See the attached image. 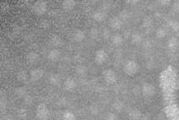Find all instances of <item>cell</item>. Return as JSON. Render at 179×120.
<instances>
[{"label":"cell","mask_w":179,"mask_h":120,"mask_svg":"<svg viewBox=\"0 0 179 120\" xmlns=\"http://www.w3.org/2000/svg\"><path fill=\"white\" fill-rule=\"evenodd\" d=\"M16 79L18 80L20 82H25V81H28L29 79V75L26 71L25 70H21V71H19L17 74H16Z\"/></svg>","instance_id":"44dd1931"},{"label":"cell","mask_w":179,"mask_h":120,"mask_svg":"<svg viewBox=\"0 0 179 120\" xmlns=\"http://www.w3.org/2000/svg\"><path fill=\"white\" fill-rule=\"evenodd\" d=\"M102 38L104 40H109L111 39V30L110 28H108V27H106L103 29L102 32Z\"/></svg>","instance_id":"4316f807"},{"label":"cell","mask_w":179,"mask_h":120,"mask_svg":"<svg viewBox=\"0 0 179 120\" xmlns=\"http://www.w3.org/2000/svg\"><path fill=\"white\" fill-rule=\"evenodd\" d=\"M93 19L97 22H102L107 19V13L103 10H98V11L94 13Z\"/></svg>","instance_id":"ac0fdd59"},{"label":"cell","mask_w":179,"mask_h":120,"mask_svg":"<svg viewBox=\"0 0 179 120\" xmlns=\"http://www.w3.org/2000/svg\"><path fill=\"white\" fill-rule=\"evenodd\" d=\"M106 119H108V120H114V119H117V117L115 116V114L112 113H108L107 114V117H106Z\"/></svg>","instance_id":"d6a6232c"},{"label":"cell","mask_w":179,"mask_h":120,"mask_svg":"<svg viewBox=\"0 0 179 120\" xmlns=\"http://www.w3.org/2000/svg\"><path fill=\"white\" fill-rule=\"evenodd\" d=\"M172 27L173 29L175 30H178V22H177V21H173L172 22Z\"/></svg>","instance_id":"e575fe53"},{"label":"cell","mask_w":179,"mask_h":120,"mask_svg":"<svg viewBox=\"0 0 179 120\" xmlns=\"http://www.w3.org/2000/svg\"><path fill=\"white\" fill-rule=\"evenodd\" d=\"M75 73L77 74L79 76H85L87 74V68L85 65H83V64H79L75 68Z\"/></svg>","instance_id":"7402d4cb"},{"label":"cell","mask_w":179,"mask_h":120,"mask_svg":"<svg viewBox=\"0 0 179 120\" xmlns=\"http://www.w3.org/2000/svg\"><path fill=\"white\" fill-rule=\"evenodd\" d=\"M76 87V81L73 77L69 76L68 78L65 79V81L63 82V88L67 91H73Z\"/></svg>","instance_id":"ba28073f"},{"label":"cell","mask_w":179,"mask_h":120,"mask_svg":"<svg viewBox=\"0 0 179 120\" xmlns=\"http://www.w3.org/2000/svg\"><path fill=\"white\" fill-rule=\"evenodd\" d=\"M128 117L134 120L140 119L141 118V112L138 108H132L131 110L128 112Z\"/></svg>","instance_id":"d6986e66"},{"label":"cell","mask_w":179,"mask_h":120,"mask_svg":"<svg viewBox=\"0 0 179 120\" xmlns=\"http://www.w3.org/2000/svg\"><path fill=\"white\" fill-rule=\"evenodd\" d=\"M50 25L51 24L48 20H42L39 22L38 26L42 29H48V28H50Z\"/></svg>","instance_id":"f1b7e54d"},{"label":"cell","mask_w":179,"mask_h":120,"mask_svg":"<svg viewBox=\"0 0 179 120\" xmlns=\"http://www.w3.org/2000/svg\"><path fill=\"white\" fill-rule=\"evenodd\" d=\"M141 92H142V95L145 97L150 98V97L155 96V87L152 84L145 83V84L143 85V86L141 88Z\"/></svg>","instance_id":"5b68a950"},{"label":"cell","mask_w":179,"mask_h":120,"mask_svg":"<svg viewBox=\"0 0 179 120\" xmlns=\"http://www.w3.org/2000/svg\"><path fill=\"white\" fill-rule=\"evenodd\" d=\"M76 5V2L75 0H64L62 3V8L66 11H70L74 9Z\"/></svg>","instance_id":"2e32d148"},{"label":"cell","mask_w":179,"mask_h":120,"mask_svg":"<svg viewBox=\"0 0 179 120\" xmlns=\"http://www.w3.org/2000/svg\"><path fill=\"white\" fill-rule=\"evenodd\" d=\"M123 70L126 75L133 77L137 74L139 70V64L134 60H129L125 63V65L123 67Z\"/></svg>","instance_id":"6da1fadb"},{"label":"cell","mask_w":179,"mask_h":120,"mask_svg":"<svg viewBox=\"0 0 179 120\" xmlns=\"http://www.w3.org/2000/svg\"><path fill=\"white\" fill-rule=\"evenodd\" d=\"M153 25V20L151 17L149 16H146L145 18L143 20V22H142V26L144 28H149Z\"/></svg>","instance_id":"cb8c5ba5"},{"label":"cell","mask_w":179,"mask_h":120,"mask_svg":"<svg viewBox=\"0 0 179 120\" xmlns=\"http://www.w3.org/2000/svg\"><path fill=\"white\" fill-rule=\"evenodd\" d=\"M113 108L117 111H121L122 108V103L119 101H117L113 104Z\"/></svg>","instance_id":"1f68e13d"},{"label":"cell","mask_w":179,"mask_h":120,"mask_svg":"<svg viewBox=\"0 0 179 120\" xmlns=\"http://www.w3.org/2000/svg\"><path fill=\"white\" fill-rule=\"evenodd\" d=\"M130 12L128 11V10H123L122 12L120 13V20L122 21V20H124V21H127L129 17H130Z\"/></svg>","instance_id":"f546056e"},{"label":"cell","mask_w":179,"mask_h":120,"mask_svg":"<svg viewBox=\"0 0 179 120\" xmlns=\"http://www.w3.org/2000/svg\"><path fill=\"white\" fill-rule=\"evenodd\" d=\"M102 75L106 83H108V85H114L118 79L117 73L112 69H106L102 73Z\"/></svg>","instance_id":"7a4b0ae2"},{"label":"cell","mask_w":179,"mask_h":120,"mask_svg":"<svg viewBox=\"0 0 179 120\" xmlns=\"http://www.w3.org/2000/svg\"><path fill=\"white\" fill-rule=\"evenodd\" d=\"M50 43H51V45L54 48H60V47H62L63 45V40L59 36H57V35H54L51 37V39H50Z\"/></svg>","instance_id":"5bb4252c"},{"label":"cell","mask_w":179,"mask_h":120,"mask_svg":"<svg viewBox=\"0 0 179 120\" xmlns=\"http://www.w3.org/2000/svg\"><path fill=\"white\" fill-rule=\"evenodd\" d=\"M167 34V30L166 29V27L160 26L157 28V30H155V36L159 39H163L166 37Z\"/></svg>","instance_id":"ffe728a7"},{"label":"cell","mask_w":179,"mask_h":120,"mask_svg":"<svg viewBox=\"0 0 179 120\" xmlns=\"http://www.w3.org/2000/svg\"><path fill=\"white\" fill-rule=\"evenodd\" d=\"M131 42L134 45H140L143 42V36L139 31H134L131 35Z\"/></svg>","instance_id":"9a60e30c"},{"label":"cell","mask_w":179,"mask_h":120,"mask_svg":"<svg viewBox=\"0 0 179 120\" xmlns=\"http://www.w3.org/2000/svg\"><path fill=\"white\" fill-rule=\"evenodd\" d=\"M18 114L20 117L25 118V116L26 115V111H25V109H20L18 112Z\"/></svg>","instance_id":"836d02e7"},{"label":"cell","mask_w":179,"mask_h":120,"mask_svg":"<svg viewBox=\"0 0 179 120\" xmlns=\"http://www.w3.org/2000/svg\"><path fill=\"white\" fill-rule=\"evenodd\" d=\"M36 117L39 119H48L49 117V110H48V106L45 103H41L39 104L36 109Z\"/></svg>","instance_id":"277c9868"},{"label":"cell","mask_w":179,"mask_h":120,"mask_svg":"<svg viewBox=\"0 0 179 120\" xmlns=\"http://www.w3.org/2000/svg\"><path fill=\"white\" fill-rule=\"evenodd\" d=\"M33 12L35 13L36 15H44L45 13L47 12L48 9V5H47V2L45 1H37L36 3H34V5L32 6Z\"/></svg>","instance_id":"3957f363"},{"label":"cell","mask_w":179,"mask_h":120,"mask_svg":"<svg viewBox=\"0 0 179 120\" xmlns=\"http://www.w3.org/2000/svg\"><path fill=\"white\" fill-rule=\"evenodd\" d=\"M41 57L36 52H30L26 55V60L30 64H36L39 63Z\"/></svg>","instance_id":"30bf717a"},{"label":"cell","mask_w":179,"mask_h":120,"mask_svg":"<svg viewBox=\"0 0 179 120\" xmlns=\"http://www.w3.org/2000/svg\"><path fill=\"white\" fill-rule=\"evenodd\" d=\"M90 36V38L93 40L97 39L99 36V30L98 29H96L95 27H93L91 28L90 30V33H89Z\"/></svg>","instance_id":"83f0119b"},{"label":"cell","mask_w":179,"mask_h":120,"mask_svg":"<svg viewBox=\"0 0 179 120\" xmlns=\"http://www.w3.org/2000/svg\"><path fill=\"white\" fill-rule=\"evenodd\" d=\"M72 38L74 40V42H81L85 39V32H84L83 30H76L74 31L73 36H72Z\"/></svg>","instance_id":"4fadbf2b"},{"label":"cell","mask_w":179,"mask_h":120,"mask_svg":"<svg viewBox=\"0 0 179 120\" xmlns=\"http://www.w3.org/2000/svg\"><path fill=\"white\" fill-rule=\"evenodd\" d=\"M44 75V70L40 68L33 69L30 72V79L31 81H37L42 78Z\"/></svg>","instance_id":"9c48e42d"},{"label":"cell","mask_w":179,"mask_h":120,"mask_svg":"<svg viewBox=\"0 0 179 120\" xmlns=\"http://www.w3.org/2000/svg\"><path fill=\"white\" fill-rule=\"evenodd\" d=\"M61 58V52L57 48H54L48 53V58L52 62H57Z\"/></svg>","instance_id":"8fae6325"},{"label":"cell","mask_w":179,"mask_h":120,"mask_svg":"<svg viewBox=\"0 0 179 120\" xmlns=\"http://www.w3.org/2000/svg\"><path fill=\"white\" fill-rule=\"evenodd\" d=\"M15 95L20 97V98H22V97H25V96H26L25 94H26V89L25 88V87H18V88H16L15 90Z\"/></svg>","instance_id":"603a6c76"},{"label":"cell","mask_w":179,"mask_h":120,"mask_svg":"<svg viewBox=\"0 0 179 120\" xmlns=\"http://www.w3.org/2000/svg\"><path fill=\"white\" fill-rule=\"evenodd\" d=\"M111 42L112 43V45H114L115 47H119L123 42V38L119 34H114L111 36Z\"/></svg>","instance_id":"e0dca14e"},{"label":"cell","mask_w":179,"mask_h":120,"mask_svg":"<svg viewBox=\"0 0 179 120\" xmlns=\"http://www.w3.org/2000/svg\"><path fill=\"white\" fill-rule=\"evenodd\" d=\"M128 3H137L138 1H127Z\"/></svg>","instance_id":"d590c367"},{"label":"cell","mask_w":179,"mask_h":120,"mask_svg":"<svg viewBox=\"0 0 179 120\" xmlns=\"http://www.w3.org/2000/svg\"><path fill=\"white\" fill-rule=\"evenodd\" d=\"M48 83L52 85H54V86H57L59 85L60 83H61V77L58 74H56V73H53L51 75H49L48 77Z\"/></svg>","instance_id":"7c38bea8"},{"label":"cell","mask_w":179,"mask_h":120,"mask_svg":"<svg viewBox=\"0 0 179 120\" xmlns=\"http://www.w3.org/2000/svg\"><path fill=\"white\" fill-rule=\"evenodd\" d=\"M177 46H178V41L177 38L175 37H173L172 39L169 40V42H168V47L170 49L172 50H175L177 48Z\"/></svg>","instance_id":"484cf974"},{"label":"cell","mask_w":179,"mask_h":120,"mask_svg":"<svg viewBox=\"0 0 179 120\" xmlns=\"http://www.w3.org/2000/svg\"><path fill=\"white\" fill-rule=\"evenodd\" d=\"M161 3H162V4H167V3H169V1H161Z\"/></svg>","instance_id":"8d00e7d4"},{"label":"cell","mask_w":179,"mask_h":120,"mask_svg":"<svg viewBox=\"0 0 179 120\" xmlns=\"http://www.w3.org/2000/svg\"><path fill=\"white\" fill-rule=\"evenodd\" d=\"M62 118L63 120H75L76 119V117H75V115L72 112L65 111L63 113Z\"/></svg>","instance_id":"d4e9b609"},{"label":"cell","mask_w":179,"mask_h":120,"mask_svg":"<svg viewBox=\"0 0 179 120\" xmlns=\"http://www.w3.org/2000/svg\"><path fill=\"white\" fill-rule=\"evenodd\" d=\"M108 58V54L107 53V52L103 50V49H100L97 50L95 53V63L98 65H102L103 63L107 62V60Z\"/></svg>","instance_id":"8992f818"},{"label":"cell","mask_w":179,"mask_h":120,"mask_svg":"<svg viewBox=\"0 0 179 120\" xmlns=\"http://www.w3.org/2000/svg\"><path fill=\"white\" fill-rule=\"evenodd\" d=\"M24 102L25 105L30 106L33 103V98L31 96H25L24 97Z\"/></svg>","instance_id":"4dcf8cb0"},{"label":"cell","mask_w":179,"mask_h":120,"mask_svg":"<svg viewBox=\"0 0 179 120\" xmlns=\"http://www.w3.org/2000/svg\"><path fill=\"white\" fill-rule=\"evenodd\" d=\"M108 25H109V28H111L112 30H118L122 28V21H121L117 17H112L108 21Z\"/></svg>","instance_id":"52a82bcc"}]
</instances>
